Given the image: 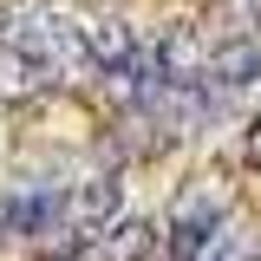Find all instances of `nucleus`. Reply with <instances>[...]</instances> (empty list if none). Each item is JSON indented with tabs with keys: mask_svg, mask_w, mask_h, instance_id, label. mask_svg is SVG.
Returning a JSON list of instances; mask_svg holds the SVG:
<instances>
[{
	"mask_svg": "<svg viewBox=\"0 0 261 261\" xmlns=\"http://www.w3.org/2000/svg\"><path fill=\"white\" fill-rule=\"evenodd\" d=\"M196 261H261V255H255V242H248L242 228H222V222H216V235L196 248Z\"/></svg>",
	"mask_w": 261,
	"mask_h": 261,
	"instance_id": "7ed1b4c3",
	"label": "nucleus"
},
{
	"mask_svg": "<svg viewBox=\"0 0 261 261\" xmlns=\"http://www.w3.org/2000/svg\"><path fill=\"white\" fill-rule=\"evenodd\" d=\"M79 65H92L85 33H72L65 20L39 13V7L0 27V92L20 98V92H39V85H59Z\"/></svg>",
	"mask_w": 261,
	"mask_h": 261,
	"instance_id": "f257e3e1",
	"label": "nucleus"
},
{
	"mask_svg": "<svg viewBox=\"0 0 261 261\" xmlns=\"http://www.w3.org/2000/svg\"><path fill=\"white\" fill-rule=\"evenodd\" d=\"M216 222H222V209H216L209 196H190V202L176 209V222H170V261H196V248L216 235Z\"/></svg>",
	"mask_w": 261,
	"mask_h": 261,
	"instance_id": "f03ea898",
	"label": "nucleus"
},
{
	"mask_svg": "<svg viewBox=\"0 0 261 261\" xmlns=\"http://www.w3.org/2000/svg\"><path fill=\"white\" fill-rule=\"evenodd\" d=\"M242 7H248V20H261V0H242Z\"/></svg>",
	"mask_w": 261,
	"mask_h": 261,
	"instance_id": "20e7f679",
	"label": "nucleus"
}]
</instances>
